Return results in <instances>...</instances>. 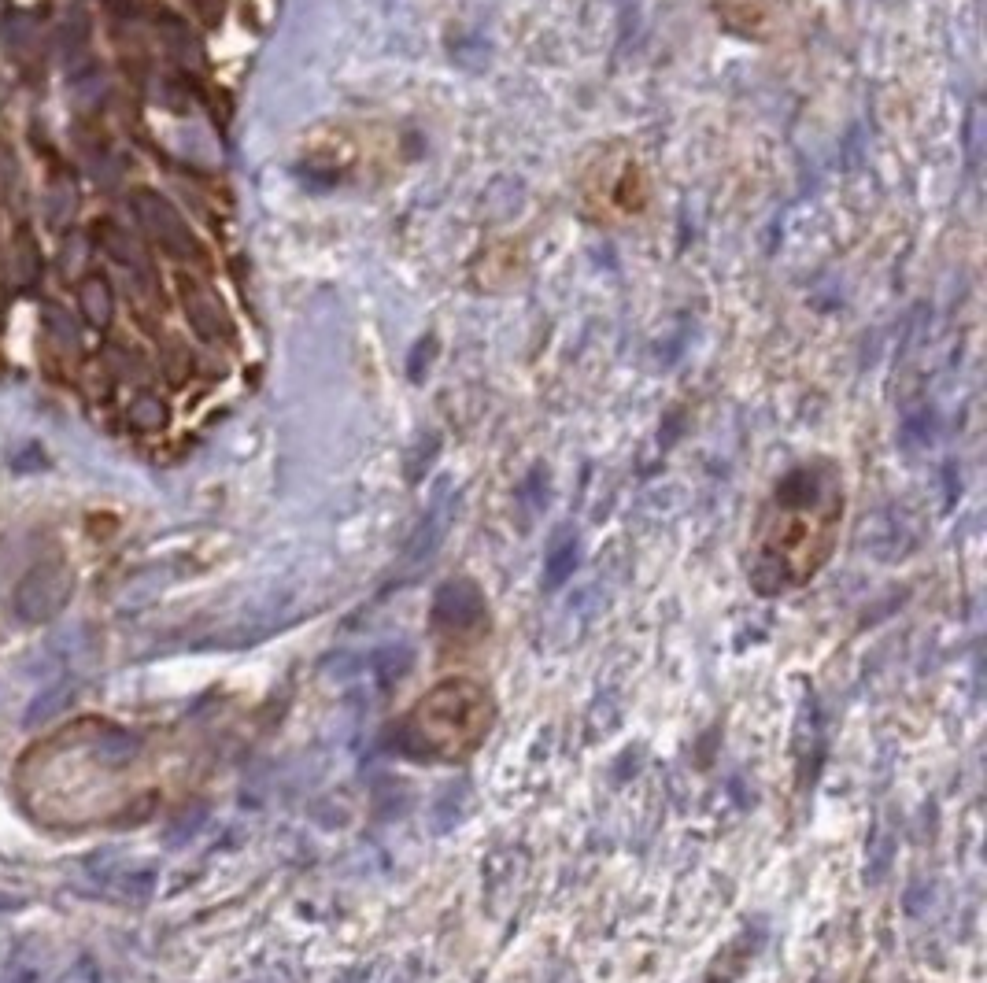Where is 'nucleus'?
I'll return each mask as SVG.
<instances>
[{
  "label": "nucleus",
  "instance_id": "nucleus-1",
  "mask_svg": "<svg viewBox=\"0 0 987 983\" xmlns=\"http://www.w3.org/2000/svg\"><path fill=\"white\" fill-rule=\"evenodd\" d=\"M840 518V492L832 474L795 470L773 496L766 522L758 529L755 551V588L762 595H777L810 581L821 562L829 559L832 525Z\"/></svg>",
  "mask_w": 987,
  "mask_h": 983
},
{
  "label": "nucleus",
  "instance_id": "nucleus-2",
  "mask_svg": "<svg viewBox=\"0 0 987 983\" xmlns=\"http://www.w3.org/2000/svg\"><path fill=\"white\" fill-rule=\"evenodd\" d=\"M492 717H496V703L485 684L455 677L422 695L403 714L392 740L400 754H411L422 762H459L477 751V743L492 729Z\"/></svg>",
  "mask_w": 987,
  "mask_h": 983
},
{
  "label": "nucleus",
  "instance_id": "nucleus-3",
  "mask_svg": "<svg viewBox=\"0 0 987 983\" xmlns=\"http://www.w3.org/2000/svg\"><path fill=\"white\" fill-rule=\"evenodd\" d=\"M433 629L440 636H477L485 629V603L474 584L451 581L440 588L437 607H433Z\"/></svg>",
  "mask_w": 987,
  "mask_h": 983
},
{
  "label": "nucleus",
  "instance_id": "nucleus-4",
  "mask_svg": "<svg viewBox=\"0 0 987 983\" xmlns=\"http://www.w3.org/2000/svg\"><path fill=\"white\" fill-rule=\"evenodd\" d=\"M137 211H141V222H145L148 230L156 233L159 241L167 244L171 252H182V255L193 252V237H189V230H185L182 215H178V211H174L163 196L137 193Z\"/></svg>",
  "mask_w": 987,
  "mask_h": 983
},
{
  "label": "nucleus",
  "instance_id": "nucleus-5",
  "mask_svg": "<svg viewBox=\"0 0 987 983\" xmlns=\"http://www.w3.org/2000/svg\"><path fill=\"white\" fill-rule=\"evenodd\" d=\"M185 311L193 318L196 333L204 337H222L226 333V311L215 296H208V289H200L193 281H185Z\"/></svg>",
  "mask_w": 987,
  "mask_h": 983
},
{
  "label": "nucleus",
  "instance_id": "nucleus-6",
  "mask_svg": "<svg viewBox=\"0 0 987 983\" xmlns=\"http://www.w3.org/2000/svg\"><path fill=\"white\" fill-rule=\"evenodd\" d=\"M130 422L137 425V429H163L167 425V407L156 400V396H141V400L130 407Z\"/></svg>",
  "mask_w": 987,
  "mask_h": 983
},
{
  "label": "nucleus",
  "instance_id": "nucleus-7",
  "mask_svg": "<svg viewBox=\"0 0 987 983\" xmlns=\"http://www.w3.org/2000/svg\"><path fill=\"white\" fill-rule=\"evenodd\" d=\"M86 311H89V318H93L97 326H104V322L111 318V292L100 278H93L86 285Z\"/></svg>",
  "mask_w": 987,
  "mask_h": 983
},
{
  "label": "nucleus",
  "instance_id": "nucleus-8",
  "mask_svg": "<svg viewBox=\"0 0 987 983\" xmlns=\"http://www.w3.org/2000/svg\"><path fill=\"white\" fill-rule=\"evenodd\" d=\"M573 559H577V544H573V540H566L562 547L551 551V559H548V584L551 588H555V584H559L562 577L573 570Z\"/></svg>",
  "mask_w": 987,
  "mask_h": 983
}]
</instances>
